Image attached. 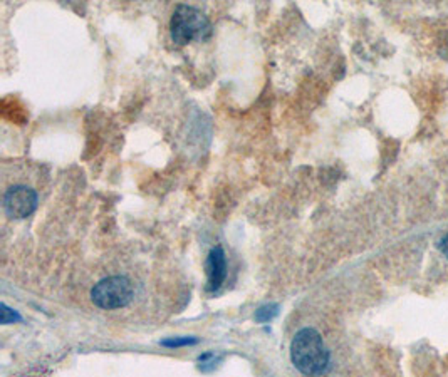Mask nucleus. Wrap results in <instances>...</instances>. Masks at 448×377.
<instances>
[{
	"label": "nucleus",
	"mask_w": 448,
	"mask_h": 377,
	"mask_svg": "<svg viewBox=\"0 0 448 377\" xmlns=\"http://www.w3.org/2000/svg\"><path fill=\"white\" fill-rule=\"evenodd\" d=\"M291 361L300 374L319 377L329 369V350L318 330L300 329L291 344Z\"/></svg>",
	"instance_id": "obj_1"
},
{
	"label": "nucleus",
	"mask_w": 448,
	"mask_h": 377,
	"mask_svg": "<svg viewBox=\"0 0 448 377\" xmlns=\"http://www.w3.org/2000/svg\"><path fill=\"white\" fill-rule=\"evenodd\" d=\"M172 37L176 44L205 40L212 32V25L205 14L195 7L178 5L172 17Z\"/></svg>",
	"instance_id": "obj_2"
},
{
	"label": "nucleus",
	"mask_w": 448,
	"mask_h": 377,
	"mask_svg": "<svg viewBox=\"0 0 448 377\" xmlns=\"http://www.w3.org/2000/svg\"><path fill=\"white\" fill-rule=\"evenodd\" d=\"M131 299H133V285L126 277H119V275L103 278L91 290V300L103 311L126 307Z\"/></svg>",
	"instance_id": "obj_3"
},
{
	"label": "nucleus",
	"mask_w": 448,
	"mask_h": 377,
	"mask_svg": "<svg viewBox=\"0 0 448 377\" xmlns=\"http://www.w3.org/2000/svg\"><path fill=\"white\" fill-rule=\"evenodd\" d=\"M37 208V193L32 188L17 184V186L9 188L3 195V210L9 218L21 220L27 218Z\"/></svg>",
	"instance_id": "obj_4"
},
{
	"label": "nucleus",
	"mask_w": 448,
	"mask_h": 377,
	"mask_svg": "<svg viewBox=\"0 0 448 377\" xmlns=\"http://www.w3.org/2000/svg\"><path fill=\"white\" fill-rule=\"evenodd\" d=\"M207 269V290L215 292L222 287L227 277V260H225V252L222 247H215L210 250L209 258L205 263Z\"/></svg>",
	"instance_id": "obj_5"
},
{
	"label": "nucleus",
	"mask_w": 448,
	"mask_h": 377,
	"mask_svg": "<svg viewBox=\"0 0 448 377\" xmlns=\"http://www.w3.org/2000/svg\"><path fill=\"white\" fill-rule=\"evenodd\" d=\"M277 314H279V305L267 304V305H262V307L255 312V320H257V322H262V324L269 322V320H272Z\"/></svg>",
	"instance_id": "obj_6"
},
{
	"label": "nucleus",
	"mask_w": 448,
	"mask_h": 377,
	"mask_svg": "<svg viewBox=\"0 0 448 377\" xmlns=\"http://www.w3.org/2000/svg\"><path fill=\"white\" fill-rule=\"evenodd\" d=\"M197 342H198V339H195V337H173V339H165V341H161V345L170 347V349H176V347L195 345Z\"/></svg>",
	"instance_id": "obj_7"
},
{
	"label": "nucleus",
	"mask_w": 448,
	"mask_h": 377,
	"mask_svg": "<svg viewBox=\"0 0 448 377\" xmlns=\"http://www.w3.org/2000/svg\"><path fill=\"white\" fill-rule=\"evenodd\" d=\"M14 322H22V317L17 314L16 311H12L10 307H7L5 304H2V324H14Z\"/></svg>",
	"instance_id": "obj_8"
},
{
	"label": "nucleus",
	"mask_w": 448,
	"mask_h": 377,
	"mask_svg": "<svg viewBox=\"0 0 448 377\" xmlns=\"http://www.w3.org/2000/svg\"><path fill=\"white\" fill-rule=\"evenodd\" d=\"M438 248H440V252H442V254L448 258V233L438 241Z\"/></svg>",
	"instance_id": "obj_9"
}]
</instances>
